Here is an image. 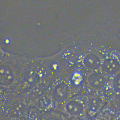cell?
<instances>
[{
  "mask_svg": "<svg viewBox=\"0 0 120 120\" xmlns=\"http://www.w3.org/2000/svg\"><path fill=\"white\" fill-rule=\"evenodd\" d=\"M71 93L69 85L65 82H61L55 85L50 95L54 103L63 105L69 99Z\"/></svg>",
  "mask_w": 120,
  "mask_h": 120,
  "instance_id": "obj_1",
  "label": "cell"
},
{
  "mask_svg": "<svg viewBox=\"0 0 120 120\" xmlns=\"http://www.w3.org/2000/svg\"><path fill=\"white\" fill-rule=\"evenodd\" d=\"M63 112L70 117L79 118L85 113L84 105L80 100L70 99L63 105Z\"/></svg>",
  "mask_w": 120,
  "mask_h": 120,
  "instance_id": "obj_2",
  "label": "cell"
},
{
  "mask_svg": "<svg viewBox=\"0 0 120 120\" xmlns=\"http://www.w3.org/2000/svg\"><path fill=\"white\" fill-rule=\"evenodd\" d=\"M87 81L92 89L99 91L104 89L107 83V79L106 76L102 73L96 71L89 74Z\"/></svg>",
  "mask_w": 120,
  "mask_h": 120,
  "instance_id": "obj_3",
  "label": "cell"
},
{
  "mask_svg": "<svg viewBox=\"0 0 120 120\" xmlns=\"http://www.w3.org/2000/svg\"><path fill=\"white\" fill-rule=\"evenodd\" d=\"M100 69L102 73L106 76L114 77L120 73V63L115 59H107L102 63Z\"/></svg>",
  "mask_w": 120,
  "mask_h": 120,
  "instance_id": "obj_4",
  "label": "cell"
},
{
  "mask_svg": "<svg viewBox=\"0 0 120 120\" xmlns=\"http://www.w3.org/2000/svg\"><path fill=\"white\" fill-rule=\"evenodd\" d=\"M15 75L13 70L8 65H0V85L7 86L14 82Z\"/></svg>",
  "mask_w": 120,
  "mask_h": 120,
  "instance_id": "obj_5",
  "label": "cell"
},
{
  "mask_svg": "<svg viewBox=\"0 0 120 120\" xmlns=\"http://www.w3.org/2000/svg\"><path fill=\"white\" fill-rule=\"evenodd\" d=\"M25 103L20 100H17L11 105L8 110V114L10 118L16 120L26 115L27 112Z\"/></svg>",
  "mask_w": 120,
  "mask_h": 120,
  "instance_id": "obj_6",
  "label": "cell"
},
{
  "mask_svg": "<svg viewBox=\"0 0 120 120\" xmlns=\"http://www.w3.org/2000/svg\"><path fill=\"white\" fill-rule=\"evenodd\" d=\"M34 103L36 104L34 107L45 112L53 111L54 102L50 94L45 93Z\"/></svg>",
  "mask_w": 120,
  "mask_h": 120,
  "instance_id": "obj_7",
  "label": "cell"
},
{
  "mask_svg": "<svg viewBox=\"0 0 120 120\" xmlns=\"http://www.w3.org/2000/svg\"><path fill=\"white\" fill-rule=\"evenodd\" d=\"M39 76L36 70L28 71L23 78L22 88L24 90H29V92L38 83Z\"/></svg>",
  "mask_w": 120,
  "mask_h": 120,
  "instance_id": "obj_8",
  "label": "cell"
},
{
  "mask_svg": "<svg viewBox=\"0 0 120 120\" xmlns=\"http://www.w3.org/2000/svg\"><path fill=\"white\" fill-rule=\"evenodd\" d=\"M83 62L87 69L93 71H98L100 69L102 64L100 58L94 54H89L85 56Z\"/></svg>",
  "mask_w": 120,
  "mask_h": 120,
  "instance_id": "obj_9",
  "label": "cell"
},
{
  "mask_svg": "<svg viewBox=\"0 0 120 120\" xmlns=\"http://www.w3.org/2000/svg\"><path fill=\"white\" fill-rule=\"evenodd\" d=\"M46 87L43 82L38 83L29 92L28 96L29 101L34 103L41 96L45 93Z\"/></svg>",
  "mask_w": 120,
  "mask_h": 120,
  "instance_id": "obj_10",
  "label": "cell"
},
{
  "mask_svg": "<svg viewBox=\"0 0 120 120\" xmlns=\"http://www.w3.org/2000/svg\"><path fill=\"white\" fill-rule=\"evenodd\" d=\"M43 114L44 112L34 107L29 112L28 116L29 120H42Z\"/></svg>",
  "mask_w": 120,
  "mask_h": 120,
  "instance_id": "obj_11",
  "label": "cell"
},
{
  "mask_svg": "<svg viewBox=\"0 0 120 120\" xmlns=\"http://www.w3.org/2000/svg\"><path fill=\"white\" fill-rule=\"evenodd\" d=\"M42 120H65L59 114L53 111L44 112Z\"/></svg>",
  "mask_w": 120,
  "mask_h": 120,
  "instance_id": "obj_12",
  "label": "cell"
},
{
  "mask_svg": "<svg viewBox=\"0 0 120 120\" xmlns=\"http://www.w3.org/2000/svg\"><path fill=\"white\" fill-rule=\"evenodd\" d=\"M113 88L116 92L119 93L120 91V74L114 77L112 82Z\"/></svg>",
  "mask_w": 120,
  "mask_h": 120,
  "instance_id": "obj_13",
  "label": "cell"
},
{
  "mask_svg": "<svg viewBox=\"0 0 120 120\" xmlns=\"http://www.w3.org/2000/svg\"><path fill=\"white\" fill-rule=\"evenodd\" d=\"M15 120H29L28 117V116H27L26 114L25 115L22 116L17 119Z\"/></svg>",
  "mask_w": 120,
  "mask_h": 120,
  "instance_id": "obj_14",
  "label": "cell"
},
{
  "mask_svg": "<svg viewBox=\"0 0 120 120\" xmlns=\"http://www.w3.org/2000/svg\"><path fill=\"white\" fill-rule=\"evenodd\" d=\"M65 120H81L79 118L76 117H70L68 119Z\"/></svg>",
  "mask_w": 120,
  "mask_h": 120,
  "instance_id": "obj_15",
  "label": "cell"
},
{
  "mask_svg": "<svg viewBox=\"0 0 120 120\" xmlns=\"http://www.w3.org/2000/svg\"><path fill=\"white\" fill-rule=\"evenodd\" d=\"M1 102V98H0V105Z\"/></svg>",
  "mask_w": 120,
  "mask_h": 120,
  "instance_id": "obj_16",
  "label": "cell"
}]
</instances>
